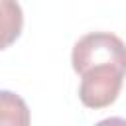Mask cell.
Returning a JSON list of instances; mask_svg holds the SVG:
<instances>
[{
    "instance_id": "cell-3",
    "label": "cell",
    "mask_w": 126,
    "mask_h": 126,
    "mask_svg": "<svg viewBox=\"0 0 126 126\" xmlns=\"http://www.w3.org/2000/svg\"><path fill=\"white\" fill-rule=\"evenodd\" d=\"M22 8L16 0H2V47H8L22 33Z\"/></svg>"
},
{
    "instance_id": "cell-2",
    "label": "cell",
    "mask_w": 126,
    "mask_h": 126,
    "mask_svg": "<svg viewBox=\"0 0 126 126\" xmlns=\"http://www.w3.org/2000/svg\"><path fill=\"white\" fill-rule=\"evenodd\" d=\"M0 126H30V108L12 91L0 93Z\"/></svg>"
},
{
    "instance_id": "cell-1",
    "label": "cell",
    "mask_w": 126,
    "mask_h": 126,
    "mask_svg": "<svg viewBox=\"0 0 126 126\" xmlns=\"http://www.w3.org/2000/svg\"><path fill=\"white\" fill-rule=\"evenodd\" d=\"M75 73L81 77L79 98L87 108L110 106L126 77V43L110 32L83 35L71 53Z\"/></svg>"
},
{
    "instance_id": "cell-4",
    "label": "cell",
    "mask_w": 126,
    "mask_h": 126,
    "mask_svg": "<svg viewBox=\"0 0 126 126\" xmlns=\"http://www.w3.org/2000/svg\"><path fill=\"white\" fill-rule=\"evenodd\" d=\"M94 126H126V118H118V116H112V118H104V120L96 122Z\"/></svg>"
}]
</instances>
